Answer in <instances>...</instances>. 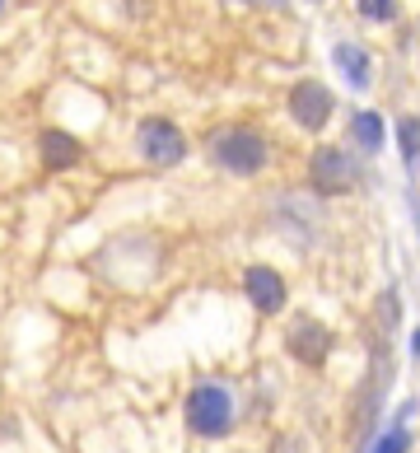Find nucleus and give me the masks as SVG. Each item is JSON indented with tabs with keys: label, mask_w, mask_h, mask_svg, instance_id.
<instances>
[{
	"label": "nucleus",
	"mask_w": 420,
	"mask_h": 453,
	"mask_svg": "<svg viewBox=\"0 0 420 453\" xmlns=\"http://www.w3.org/2000/svg\"><path fill=\"white\" fill-rule=\"evenodd\" d=\"M416 169H420V164H416Z\"/></svg>",
	"instance_id": "4be33fe9"
},
{
	"label": "nucleus",
	"mask_w": 420,
	"mask_h": 453,
	"mask_svg": "<svg viewBox=\"0 0 420 453\" xmlns=\"http://www.w3.org/2000/svg\"><path fill=\"white\" fill-rule=\"evenodd\" d=\"M285 117H290L294 131H304V136H327L332 117H336V94L327 80L317 75H299L290 89H285Z\"/></svg>",
	"instance_id": "423d86ee"
},
{
	"label": "nucleus",
	"mask_w": 420,
	"mask_h": 453,
	"mask_svg": "<svg viewBox=\"0 0 420 453\" xmlns=\"http://www.w3.org/2000/svg\"><path fill=\"white\" fill-rule=\"evenodd\" d=\"M416 411H420V397L397 402V411L378 426L374 444H369L364 453H411L416 449Z\"/></svg>",
	"instance_id": "f8f14e48"
},
{
	"label": "nucleus",
	"mask_w": 420,
	"mask_h": 453,
	"mask_svg": "<svg viewBox=\"0 0 420 453\" xmlns=\"http://www.w3.org/2000/svg\"><path fill=\"white\" fill-rule=\"evenodd\" d=\"M416 211H420V196H416Z\"/></svg>",
	"instance_id": "412c9836"
},
{
	"label": "nucleus",
	"mask_w": 420,
	"mask_h": 453,
	"mask_svg": "<svg viewBox=\"0 0 420 453\" xmlns=\"http://www.w3.org/2000/svg\"><path fill=\"white\" fill-rule=\"evenodd\" d=\"M201 159L210 164V173L233 178V182H252L276 164V141L271 131L257 122H215L201 136Z\"/></svg>",
	"instance_id": "f257e3e1"
},
{
	"label": "nucleus",
	"mask_w": 420,
	"mask_h": 453,
	"mask_svg": "<svg viewBox=\"0 0 420 453\" xmlns=\"http://www.w3.org/2000/svg\"><path fill=\"white\" fill-rule=\"evenodd\" d=\"M332 65L341 75V85L350 94H369L378 85V61H374V47H364L360 38H336L332 42Z\"/></svg>",
	"instance_id": "1a4fd4ad"
},
{
	"label": "nucleus",
	"mask_w": 420,
	"mask_h": 453,
	"mask_svg": "<svg viewBox=\"0 0 420 453\" xmlns=\"http://www.w3.org/2000/svg\"><path fill=\"white\" fill-rule=\"evenodd\" d=\"M239 290H243L248 309L257 318H280L290 309V280H285V272L271 262H248L243 276H239Z\"/></svg>",
	"instance_id": "0eeeda50"
},
{
	"label": "nucleus",
	"mask_w": 420,
	"mask_h": 453,
	"mask_svg": "<svg viewBox=\"0 0 420 453\" xmlns=\"http://www.w3.org/2000/svg\"><path fill=\"white\" fill-rule=\"evenodd\" d=\"M304 5H332V0H304Z\"/></svg>",
	"instance_id": "6ab92c4d"
},
{
	"label": "nucleus",
	"mask_w": 420,
	"mask_h": 453,
	"mask_svg": "<svg viewBox=\"0 0 420 453\" xmlns=\"http://www.w3.org/2000/svg\"><path fill=\"white\" fill-rule=\"evenodd\" d=\"M304 188L317 201H341V196L364 188V159L350 145L317 141L309 150V159H304Z\"/></svg>",
	"instance_id": "7ed1b4c3"
},
{
	"label": "nucleus",
	"mask_w": 420,
	"mask_h": 453,
	"mask_svg": "<svg viewBox=\"0 0 420 453\" xmlns=\"http://www.w3.org/2000/svg\"><path fill=\"white\" fill-rule=\"evenodd\" d=\"M5 5H10V0H0V14H5Z\"/></svg>",
	"instance_id": "aec40b11"
},
{
	"label": "nucleus",
	"mask_w": 420,
	"mask_h": 453,
	"mask_svg": "<svg viewBox=\"0 0 420 453\" xmlns=\"http://www.w3.org/2000/svg\"><path fill=\"white\" fill-rule=\"evenodd\" d=\"M355 5V19L360 24H369V28H393V24H401V0H350Z\"/></svg>",
	"instance_id": "4468645a"
},
{
	"label": "nucleus",
	"mask_w": 420,
	"mask_h": 453,
	"mask_svg": "<svg viewBox=\"0 0 420 453\" xmlns=\"http://www.w3.org/2000/svg\"><path fill=\"white\" fill-rule=\"evenodd\" d=\"M317 225H323V201H317V196H299V192L276 196L271 229H276L290 248H309L313 234H317Z\"/></svg>",
	"instance_id": "6e6552de"
},
{
	"label": "nucleus",
	"mask_w": 420,
	"mask_h": 453,
	"mask_svg": "<svg viewBox=\"0 0 420 453\" xmlns=\"http://www.w3.org/2000/svg\"><path fill=\"white\" fill-rule=\"evenodd\" d=\"M131 150H136V159L145 164L149 173H173V169L187 164L192 141H187V131H182L173 117L145 112V117H136V127H131Z\"/></svg>",
	"instance_id": "20e7f679"
},
{
	"label": "nucleus",
	"mask_w": 420,
	"mask_h": 453,
	"mask_svg": "<svg viewBox=\"0 0 420 453\" xmlns=\"http://www.w3.org/2000/svg\"><path fill=\"white\" fill-rule=\"evenodd\" d=\"M393 145H397V155L407 169H416L420 164V112H401L397 122H393Z\"/></svg>",
	"instance_id": "ddd939ff"
},
{
	"label": "nucleus",
	"mask_w": 420,
	"mask_h": 453,
	"mask_svg": "<svg viewBox=\"0 0 420 453\" xmlns=\"http://www.w3.org/2000/svg\"><path fill=\"white\" fill-rule=\"evenodd\" d=\"M239 5H252V10H266V5H276V10H285V0H239Z\"/></svg>",
	"instance_id": "a211bd4d"
},
{
	"label": "nucleus",
	"mask_w": 420,
	"mask_h": 453,
	"mask_svg": "<svg viewBox=\"0 0 420 453\" xmlns=\"http://www.w3.org/2000/svg\"><path fill=\"white\" fill-rule=\"evenodd\" d=\"M84 159H89V145H84L75 131H65V127H42L38 131V164H42V173H71V169H80Z\"/></svg>",
	"instance_id": "9d476101"
},
{
	"label": "nucleus",
	"mask_w": 420,
	"mask_h": 453,
	"mask_svg": "<svg viewBox=\"0 0 420 453\" xmlns=\"http://www.w3.org/2000/svg\"><path fill=\"white\" fill-rule=\"evenodd\" d=\"M271 453H313V449H309L304 430H280V434H271Z\"/></svg>",
	"instance_id": "dca6fc26"
},
{
	"label": "nucleus",
	"mask_w": 420,
	"mask_h": 453,
	"mask_svg": "<svg viewBox=\"0 0 420 453\" xmlns=\"http://www.w3.org/2000/svg\"><path fill=\"white\" fill-rule=\"evenodd\" d=\"M243 407H239V388L225 374H196L182 393V430L201 444H225L239 434Z\"/></svg>",
	"instance_id": "f03ea898"
},
{
	"label": "nucleus",
	"mask_w": 420,
	"mask_h": 453,
	"mask_svg": "<svg viewBox=\"0 0 420 453\" xmlns=\"http://www.w3.org/2000/svg\"><path fill=\"white\" fill-rule=\"evenodd\" d=\"M407 350H411V360L420 365V323L411 327V342H407Z\"/></svg>",
	"instance_id": "f3484780"
},
{
	"label": "nucleus",
	"mask_w": 420,
	"mask_h": 453,
	"mask_svg": "<svg viewBox=\"0 0 420 453\" xmlns=\"http://www.w3.org/2000/svg\"><path fill=\"white\" fill-rule=\"evenodd\" d=\"M374 327H378V337H393V332L401 327V295L393 290V285L374 299Z\"/></svg>",
	"instance_id": "2eb2a0df"
},
{
	"label": "nucleus",
	"mask_w": 420,
	"mask_h": 453,
	"mask_svg": "<svg viewBox=\"0 0 420 453\" xmlns=\"http://www.w3.org/2000/svg\"><path fill=\"white\" fill-rule=\"evenodd\" d=\"M388 141H393V127H388V117H383L378 108H355L350 112L346 145L355 150L360 159H378L383 150H388Z\"/></svg>",
	"instance_id": "9b49d317"
},
{
	"label": "nucleus",
	"mask_w": 420,
	"mask_h": 453,
	"mask_svg": "<svg viewBox=\"0 0 420 453\" xmlns=\"http://www.w3.org/2000/svg\"><path fill=\"white\" fill-rule=\"evenodd\" d=\"M280 350L290 356V365L309 369V374H323L332 350H336V332L323 323L317 313H290V323L280 327Z\"/></svg>",
	"instance_id": "39448f33"
}]
</instances>
